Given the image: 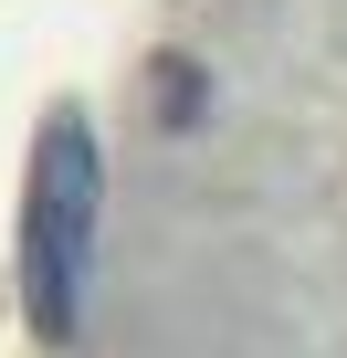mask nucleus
Wrapping results in <instances>:
<instances>
[{"label": "nucleus", "mask_w": 347, "mask_h": 358, "mask_svg": "<svg viewBox=\"0 0 347 358\" xmlns=\"http://www.w3.org/2000/svg\"><path fill=\"white\" fill-rule=\"evenodd\" d=\"M95 232H105V148L84 106H53L32 148V190H22V306L43 337H84Z\"/></svg>", "instance_id": "1"}]
</instances>
